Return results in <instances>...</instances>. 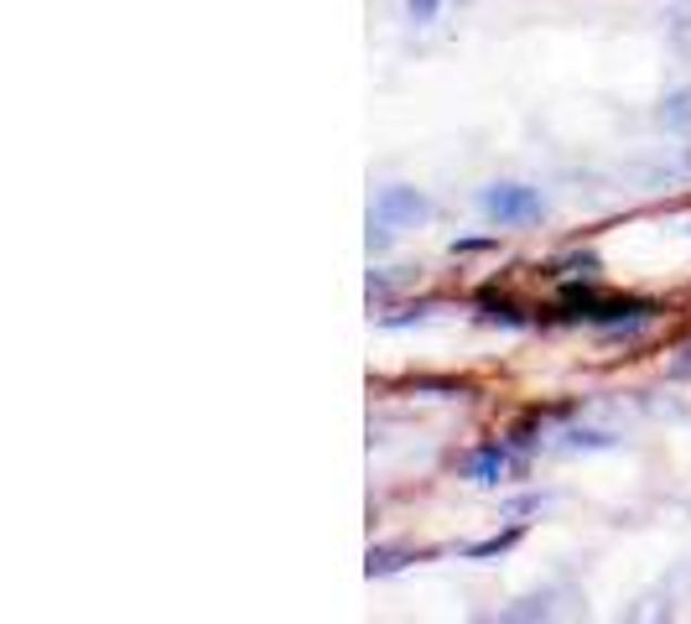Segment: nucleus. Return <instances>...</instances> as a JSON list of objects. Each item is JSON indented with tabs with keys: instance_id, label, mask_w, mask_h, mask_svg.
Masks as SVG:
<instances>
[{
	"instance_id": "4",
	"label": "nucleus",
	"mask_w": 691,
	"mask_h": 624,
	"mask_svg": "<svg viewBox=\"0 0 691 624\" xmlns=\"http://www.w3.org/2000/svg\"><path fill=\"white\" fill-rule=\"evenodd\" d=\"M405 562H416V552H405V546H370L364 573H370V577H390V573H401Z\"/></svg>"
},
{
	"instance_id": "9",
	"label": "nucleus",
	"mask_w": 691,
	"mask_h": 624,
	"mask_svg": "<svg viewBox=\"0 0 691 624\" xmlns=\"http://www.w3.org/2000/svg\"><path fill=\"white\" fill-rule=\"evenodd\" d=\"M567 448H613L608 432H567Z\"/></svg>"
},
{
	"instance_id": "6",
	"label": "nucleus",
	"mask_w": 691,
	"mask_h": 624,
	"mask_svg": "<svg viewBox=\"0 0 691 624\" xmlns=\"http://www.w3.org/2000/svg\"><path fill=\"white\" fill-rule=\"evenodd\" d=\"M660 125H675V131H687V125H691V89H675L671 100L660 104Z\"/></svg>"
},
{
	"instance_id": "2",
	"label": "nucleus",
	"mask_w": 691,
	"mask_h": 624,
	"mask_svg": "<svg viewBox=\"0 0 691 624\" xmlns=\"http://www.w3.org/2000/svg\"><path fill=\"white\" fill-rule=\"evenodd\" d=\"M478 208H484L494 224H505V229H520V224L546 219V198H540L536 187H525V183H489L484 193H478Z\"/></svg>"
},
{
	"instance_id": "7",
	"label": "nucleus",
	"mask_w": 691,
	"mask_h": 624,
	"mask_svg": "<svg viewBox=\"0 0 691 624\" xmlns=\"http://www.w3.org/2000/svg\"><path fill=\"white\" fill-rule=\"evenodd\" d=\"M478 323H505V328H525V313L515 303H478Z\"/></svg>"
},
{
	"instance_id": "8",
	"label": "nucleus",
	"mask_w": 691,
	"mask_h": 624,
	"mask_svg": "<svg viewBox=\"0 0 691 624\" xmlns=\"http://www.w3.org/2000/svg\"><path fill=\"white\" fill-rule=\"evenodd\" d=\"M442 11V0H405V17L416 21V27H432Z\"/></svg>"
},
{
	"instance_id": "1",
	"label": "nucleus",
	"mask_w": 691,
	"mask_h": 624,
	"mask_svg": "<svg viewBox=\"0 0 691 624\" xmlns=\"http://www.w3.org/2000/svg\"><path fill=\"white\" fill-rule=\"evenodd\" d=\"M432 219V198L426 193H416V187H380V198L370 203V250H390V239L401 235V229H411V224Z\"/></svg>"
},
{
	"instance_id": "10",
	"label": "nucleus",
	"mask_w": 691,
	"mask_h": 624,
	"mask_svg": "<svg viewBox=\"0 0 691 624\" xmlns=\"http://www.w3.org/2000/svg\"><path fill=\"white\" fill-rule=\"evenodd\" d=\"M499 239H453V255H473V250H494Z\"/></svg>"
},
{
	"instance_id": "3",
	"label": "nucleus",
	"mask_w": 691,
	"mask_h": 624,
	"mask_svg": "<svg viewBox=\"0 0 691 624\" xmlns=\"http://www.w3.org/2000/svg\"><path fill=\"white\" fill-rule=\"evenodd\" d=\"M515 469V458H509L505 442H484V448H473L463 463H457V473L468 479V484H478V490H489V484H499L505 473Z\"/></svg>"
},
{
	"instance_id": "11",
	"label": "nucleus",
	"mask_w": 691,
	"mask_h": 624,
	"mask_svg": "<svg viewBox=\"0 0 691 624\" xmlns=\"http://www.w3.org/2000/svg\"><path fill=\"white\" fill-rule=\"evenodd\" d=\"M687 167H691V146H687Z\"/></svg>"
},
{
	"instance_id": "5",
	"label": "nucleus",
	"mask_w": 691,
	"mask_h": 624,
	"mask_svg": "<svg viewBox=\"0 0 691 624\" xmlns=\"http://www.w3.org/2000/svg\"><path fill=\"white\" fill-rule=\"evenodd\" d=\"M525 536V525H509V531H499V536H489V541H473V546H463V557L468 562H489V557H505L509 546Z\"/></svg>"
}]
</instances>
